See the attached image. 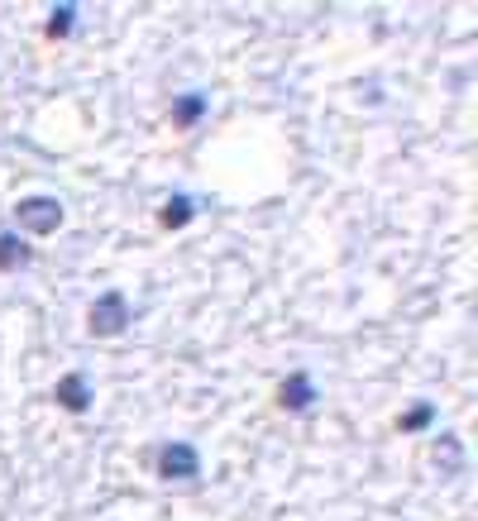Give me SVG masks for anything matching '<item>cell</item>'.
<instances>
[{
	"label": "cell",
	"instance_id": "cell-1",
	"mask_svg": "<svg viewBox=\"0 0 478 521\" xmlns=\"http://www.w3.org/2000/svg\"><path fill=\"white\" fill-rule=\"evenodd\" d=\"M134 321L130 311V297L120 292V287H110V292H101L96 302L87 306V330L96 335V340H110V335H125Z\"/></svg>",
	"mask_w": 478,
	"mask_h": 521
},
{
	"label": "cell",
	"instance_id": "cell-2",
	"mask_svg": "<svg viewBox=\"0 0 478 521\" xmlns=\"http://www.w3.org/2000/svg\"><path fill=\"white\" fill-rule=\"evenodd\" d=\"M15 225L34 239L58 235L63 230V201L58 196H24L20 206H15Z\"/></svg>",
	"mask_w": 478,
	"mask_h": 521
},
{
	"label": "cell",
	"instance_id": "cell-3",
	"mask_svg": "<svg viewBox=\"0 0 478 521\" xmlns=\"http://www.w3.org/2000/svg\"><path fill=\"white\" fill-rule=\"evenodd\" d=\"M201 474V450H196L192 440H168L163 450H158V478H168V483H192Z\"/></svg>",
	"mask_w": 478,
	"mask_h": 521
},
{
	"label": "cell",
	"instance_id": "cell-4",
	"mask_svg": "<svg viewBox=\"0 0 478 521\" xmlns=\"http://www.w3.org/2000/svg\"><path fill=\"white\" fill-rule=\"evenodd\" d=\"M91 378L87 373H63L58 383H53V402L63 407V412H72V416H87L91 412Z\"/></svg>",
	"mask_w": 478,
	"mask_h": 521
},
{
	"label": "cell",
	"instance_id": "cell-5",
	"mask_svg": "<svg viewBox=\"0 0 478 521\" xmlns=\"http://www.w3.org/2000/svg\"><path fill=\"white\" fill-rule=\"evenodd\" d=\"M316 378L311 373H287L283 383H278V407L283 412H311L316 407Z\"/></svg>",
	"mask_w": 478,
	"mask_h": 521
},
{
	"label": "cell",
	"instance_id": "cell-6",
	"mask_svg": "<svg viewBox=\"0 0 478 521\" xmlns=\"http://www.w3.org/2000/svg\"><path fill=\"white\" fill-rule=\"evenodd\" d=\"M431 464L445 478H459V474H464V440L450 435V431H440V435H435V445H431Z\"/></svg>",
	"mask_w": 478,
	"mask_h": 521
},
{
	"label": "cell",
	"instance_id": "cell-7",
	"mask_svg": "<svg viewBox=\"0 0 478 521\" xmlns=\"http://www.w3.org/2000/svg\"><path fill=\"white\" fill-rule=\"evenodd\" d=\"M206 110H211V96L206 91H182L173 101V110H168L173 115V130H196L206 120Z\"/></svg>",
	"mask_w": 478,
	"mask_h": 521
},
{
	"label": "cell",
	"instance_id": "cell-8",
	"mask_svg": "<svg viewBox=\"0 0 478 521\" xmlns=\"http://www.w3.org/2000/svg\"><path fill=\"white\" fill-rule=\"evenodd\" d=\"M29 263H34V244H24L10 230H0V273H15V268H29Z\"/></svg>",
	"mask_w": 478,
	"mask_h": 521
},
{
	"label": "cell",
	"instance_id": "cell-9",
	"mask_svg": "<svg viewBox=\"0 0 478 521\" xmlns=\"http://www.w3.org/2000/svg\"><path fill=\"white\" fill-rule=\"evenodd\" d=\"M192 216H196V201L187 192H173L163 201V211H158V225H163V230H182Z\"/></svg>",
	"mask_w": 478,
	"mask_h": 521
},
{
	"label": "cell",
	"instance_id": "cell-10",
	"mask_svg": "<svg viewBox=\"0 0 478 521\" xmlns=\"http://www.w3.org/2000/svg\"><path fill=\"white\" fill-rule=\"evenodd\" d=\"M72 29H77V5H53V10H48L44 34L58 44V39H67V34H72Z\"/></svg>",
	"mask_w": 478,
	"mask_h": 521
},
{
	"label": "cell",
	"instance_id": "cell-11",
	"mask_svg": "<svg viewBox=\"0 0 478 521\" xmlns=\"http://www.w3.org/2000/svg\"><path fill=\"white\" fill-rule=\"evenodd\" d=\"M435 426V402H416L412 412L397 416V431L402 435H416V431H431Z\"/></svg>",
	"mask_w": 478,
	"mask_h": 521
}]
</instances>
